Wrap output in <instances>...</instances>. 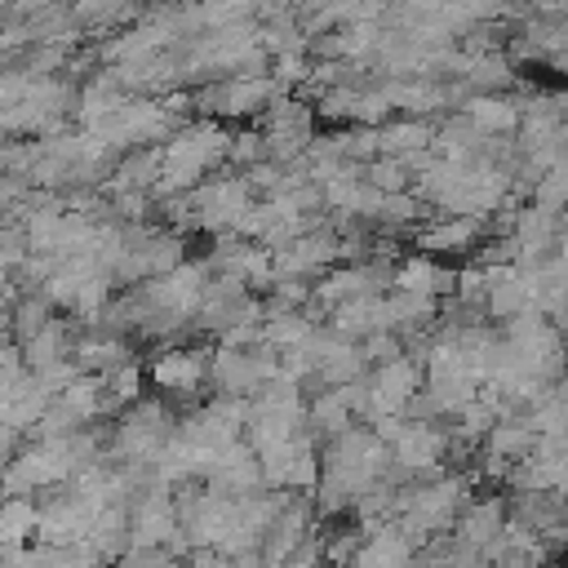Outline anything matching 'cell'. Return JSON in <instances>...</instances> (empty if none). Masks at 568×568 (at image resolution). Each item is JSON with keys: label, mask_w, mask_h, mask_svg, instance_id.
I'll return each instance as SVG.
<instances>
[{"label": "cell", "mask_w": 568, "mask_h": 568, "mask_svg": "<svg viewBox=\"0 0 568 568\" xmlns=\"http://www.w3.org/2000/svg\"><path fill=\"white\" fill-rule=\"evenodd\" d=\"M129 515V546L146 550V546H169L182 528H178V510H173V488L151 484L142 493H133L124 501Z\"/></svg>", "instance_id": "3"}, {"label": "cell", "mask_w": 568, "mask_h": 568, "mask_svg": "<svg viewBox=\"0 0 568 568\" xmlns=\"http://www.w3.org/2000/svg\"><path fill=\"white\" fill-rule=\"evenodd\" d=\"M80 546H89L102 564H115L129 550V515H124V506H98Z\"/></svg>", "instance_id": "9"}, {"label": "cell", "mask_w": 568, "mask_h": 568, "mask_svg": "<svg viewBox=\"0 0 568 568\" xmlns=\"http://www.w3.org/2000/svg\"><path fill=\"white\" fill-rule=\"evenodd\" d=\"M532 426L524 422V413L519 417H497L493 422V430L484 435V453H493V457H501V462H524L528 453H532Z\"/></svg>", "instance_id": "13"}, {"label": "cell", "mask_w": 568, "mask_h": 568, "mask_svg": "<svg viewBox=\"0 0 568 568\" xmlns=\"http://www.w3.org/2000/svg\"><path fill=\"white\" fill-rule=\"evenodd\" d=\"M364 532L351 524V528H337V532H324V568H351V555L359 550Z\"/></svg>", "instance_id": "15"}, {"label": "cell", "mask_w": 568, "mask_h": 568, "mask_svg": "<svg viewBox=\"0 0 568 568\" xmlns=\"http://www.w3.org/2000/svg\"><path fill=\"white\" fill-rule=\"evenodd\" d=\"M501 528H506V497H497V493H479V497H470L462 510H457V519H453V537L462 541V546H470V550H488L497 537H501Z\"/></svg>", "instance_id": "7"}, {"label": "cell", "mask_w": 568, "mask_h": 568, "mask_svg": "<svg viewBox=\"0 0 568 568\" xmlns=\"http://www.w3.org/2000/svg\"><path fill=\"white\" fill-rule=\"evenodd\" d=\"M479 231H484V217H466V213H448L439 217L435 226H426L417 235V248L430 257V253H466L479 244Z\"/></svg>", "instance_id": "10"}, {"label": "cell", "mask_w": 568, "mask_h": 568, "mask_svg": "<svg viewBox=\"0 0 568 568\" xmlns=\"http://www.w3.org/2000/svg\"><path fill=\"white\" fill-rule=\"evenodd\" d=\"M151 382L164 395H200V386H209V351L200 346H169L151 359Z\"/></svg>", "instance_id": "5"}, {"label": "cell", "mask_w": 568, "mask_h": 568, "mask_svg": "<svg viewBox=\"0 0 568 568\" xmlns=\"http://www.w3.org/2000/svg\"><path fill=\"white\" fill-rule=\"evenodd\" d=\"M36 519H40L36 497H0V546H31Z\"/></svg>", "instance_id": "14"}, {"label": "cell", "mask_w": 568, "mask_h": 568, "mask_svg": "<svg viewBox=\"0 0 568 568\" xmlns=\"http://www.w3.org/2000/svg\"><path fill=\"white\" fill-rule=\"evenodd\" d=\"M226 160H231L235 169H253L257 160H266V151H262V133H257V129H244V133L226 138Z\"/></svg>", "instance_id": "16"}, {"label": "cell", "mask_w": 568, "mask_h": 568, "mask_svg": "<svg viewBox=\"0 0 568 568\" xmlns=\"http://www.w3.org/2000/svg\"><path fill=\"white\" fill-rule=\"evenodd\" d=\"M351 568H413V546L399 537L395 524H377L373 532H364Z\"/></svg>", "instance_id": "8"}, {"label": "cell", "mask_w": 568, "mask_h": 568, "mask_svg": "<svg viewBox=\"0 0 568 568\" xmlns=\"http://www.w3.org/2000/svg\"><path fill=\"white\" fill-rule=\"evenodd\" d=\"M541 568H555V564H541Z\"/></svg>", "instance_id": "18"}, {"label": "cell", "mask_w": 568, "mask_h": 568, "mask_svg": "<svg viewBox=\"0 0 568 568\" xmlns=\"http://www.w3.org/2000/svg\"><path fill=\"white\" fill-rule=\"evenodd\" d=\"M173 426L178 422L160 399H138L115 417V430H111V444H106L102 462H111V466H120V462H155V453L169 444Z\"/></svg>", "instance_id": "1"}, {"label": "cell", "mask_w": 568, "mask_h": 568, "mask_svg": "<svg viewBox=\"0 0 568 568\" xmlns=\"http://www.w3.org/2000/svg\"><path fill=\"white\" fill-rule=\"evenodd\" d=\"M355 426V417H351V408H346V399L337 395V390H320L311 404H306V435L315 439V444H328V439H337L342 430H351Z\"/></svg>", "instance_id": "12"}, {"label": "cell", "mask_w": 568, "mask_h": 568, "mask_svg": "<svg viewBox=\"0 0 568 568\" xmlns=\"http://www.w3.org/2000/svg\"><path fill=\"white\" fill-rule=\"evenodd\" d=\"M275 93L280 89L271 75H231L217 89H209L200 102L213 115H253V111H266L275 102Z\"/></svg>", "instance_id": "6"}, {"label": "cell", "mask_w": 568, "mask_h": 568, "mask_svg": "<svg viewBox=\"0 0 568 568\" xmlns=\"http://www.w3.org/2000/svg\"><path fill=\"white\" fill-rule=\"evenodd\" d=\"M417 390H422V364L408 351L386 359V364H373V373H368V417L399 413Z\"/></svg>", "instance_id": "4"}, {"label": "cell", "mask_w": 568, "mask_h": 568, "mask_svg": "<svg viewBox=\"0 0 568 568\" xmlns=\"http://www.w3.org/2000/svg\"><path fill=\"white\" fill-rule=\"evenodd\" d=\"M448 462V430L439 422H404L399 435L390 439V466L404 470L408 479H430Z\"/></svg>", "instance_id": "2"}, {"label": "cell", "mask_w": 568, "mask_h": 568, "mask_svg": "<svg viewBox=\"0 0 568 568\" xmlns=\"http://www.w3.org/2000/svg\"><path fill=\"white\" fill-rule=\"evenodd\" d=\"M222 568H262L257 555H235V559H222Z\"/></svg>", "instance_id": "17"}, {"label": "cell", "mask_w": 568, "mask_h": 568, "mask_svg": "<svg viewBox=\"0 0 568 568\" xmlns=\"http://www.w3.org/2000/svg\"><path fill=\"white\" fill-rule=\"evenodd\" d=\"M519 106L501 93H475L466 98V124L479 133V138H497V133H515L519 129Z\"/></svg>", "instance_id": "11"}]
</instances>
